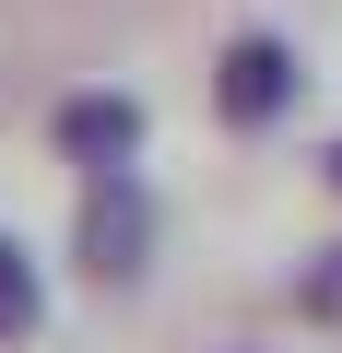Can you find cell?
<instances>
[{
    "mask_svg": "<svg viewBox=\"0 0 342 353\" xmlns=\"http://www.w3.org/2000/svg\"><path fill=\"white\" fill-rule=\"evenodd\" d=\"M153 248V201H142V176H95V201H83V271L95 283H130Z\"/></svg>",
    "mask_w": 342,
    "mask_h": 353,
    "instance_id": "6da1fadb",
    "label": "cell"
},
{
    "mask_svg": "<svg viewBox=\"0 0 342 353\" xmlns=\"http://www.w3.org/2000/svg\"><path fill=\"white\" fill-rule=\"evenodd\" d=\"M213 106H225L236 130H272V118L295 106V48H283V36H236L225 71H213Z\"/></svg>",
    "mask_w": 342,
    "mask_h": 353,
    "instance_id": "7a4b0ae2",
    "label": "cell"
},
{
    "mask_svg": "<svg viewBox=\"0 0 342 353\" xmlns=\"http://www.w3.org/2000/svg\"><path fill=\"white\" fill-rule=\"evenodd\" d=\"M59 153L95 165V176H130V153H142V94H71V106H59Z\"/></svg>",
    "mask_w": 342,
    "mask_h": 353,
    "instance_id": "3957f363",
    "label": "cell"
},
{
    "mask_svg": "<svg viewBox=\"0 0 342 353\" xmlns=\"http://www.w3.org/2000/svg\"><path fill=\"white\" fill-rule=\"evenodd\" d=\"M12 330H36V271H24V248H0V341Z\"/></svg>",
    "mask_w": 342,
    "mask_h": 353,
    "instance_id": "277c9868",
    "label": "cell"
},
{
    "mask_svg": "<svg viewBox=\"0 0 342 353\" xmlns=\"http://www.w3.org/2000/svg\"><path fill=\"white\" fill-rule=\"evenodd\" d=\"M295 294H307V318H319V330H342V248H319Z\"/></svg>",
    "mask_w": 342,
    "mask_h": 353,
    "instance_id": "5b68a950",
    "label": "cell"
},
{
    "mask_svg": "<svg viewBox=\"0 0 342 353\" xmlns=\"http://www.w3.org/2000/svg\"><path fill=\"white\" fill-rule=\"evenodd\" d=\"M330 189H342V141H330Z\"/></svg>",
    "mask_w": 342,
    "mask_h": 353,
    "instance_id": "8992f818",
    "label": "cell"
}]
</instances>
